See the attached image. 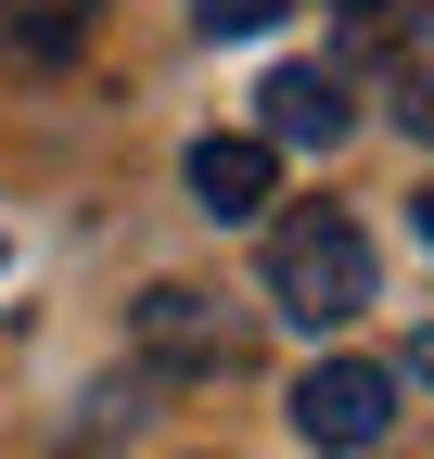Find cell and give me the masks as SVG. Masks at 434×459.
<instances>
[{"label": "cell", "instance_id": "6da1fadb", "mask_svg": "<svg viewBox=\"0 0 434 459\" xmlns=\"http://www.w3.org/2000/svg\"><path fill=\"white\" fill-rule=\"evenodd\" d=\"M268 294H282L294 332L370 319V230H358L345 204H294L282 230H268Z\"/></svg>", "mask_w": 434, "mask_h": 459}, {"label": "cell", "instance_id": "7a4b0ae2", "mask_svg": "<svg viewBox=\"0 0 434 459\" xmlns=\"http://www.w3.org/2000/svg\"><path fill=\"white\" fill-rule=\"evenodd\" d=\"M294 434H307V446H384V434H396V370L319 358V370L294 383Z\"/></svg>", "mask_w": 434, "mask_h": 459}, {"label": "cell", "instance_id": "3957f363", "mask_svg": "<svg viewBox=\"0 0 434 459\" xmlns=\"http://www.w3.org/2000/svg\"><path fill=\"white\" fill-rule=\"evenodd\" d=\"M268 192H282V141H268V128L192 141V204L204 217H268Z\"/></svg>", "mask_w": 434, "mask_h": 459}, {"label": "cell", "instance_id": "277c9868", "mask_svg": "<svg viewBox=\"0 0 434 459\" xmlns=\"http://www.w3.org/2000/svg\"><path fill=\"white\" fill-rule=\"evenodd\" d=\"M256 102H268V141H282V153H333L345 141V90L319 77V65H282Z\"/></svg>", "mask_w": 434, "mask_h": 459}, {"label": "cell", "instance_id": "5b68a950", "mask_svg": "<svg viewBox=\"0 0 434 459\" xmlns=\"http://www.w3.org/2000/svg\"><path fill=\"white\" fill-rule=\"evenodd\" d=\"M141 344H153V358H179V370H217V358H230L217 319H204V294H179V281H167V294H141Z\"/></svg>", "mask_w": 434, "mask_h": 459}, {"label": "cell", "instance_id": "8992f818", "mask_svg": "<svg viewBox=\"0 0 434 459\" xmlns=\"http://www.w3.org/2000/svg\"><path fill=\"white\" fill-rule=\"evenodd\" d=\"M192 13H204V39H256V26H282L294 0H192Z\"/></svg>", "mask_w": 434, "mask_h": 459}, {"label": "cell", "instance_id": "52a82bcc", "mask_svg": "<svg viewBox=\"0 0 434 459\" xmlns=\"http://www.w3.org/2000/svg\"><path fill=\"white\" fill-rule=\"evenodd\" d=\"M333 13H384V0H333Z\"/></svg>", "mask_w": 434, "mask_h": 459}, {"label": "cell", "instance_id": "ba28073f", "mask_svg": "<svg viewBox=\"0 0 434 459\" xmlns=\"http://www.w3.org/2000/svg\"><path fill=\"white\" fill-rule=\"evenodd\" d=\"M421 243H434V192H421Z\"/></svg>", "mask_w": 434, "mask_h": 459}]
</instances>
